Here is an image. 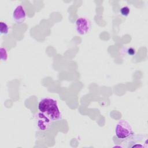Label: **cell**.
Segmentation results:
<instances>
[{
	"label": "cell",
	"instance_id": "obj_5",
	"mask_svg": "<svg viewBox=\"0 0 148 148\" xmlns=\"http://www.w3.org/2000/svg\"><path fill=\"white\" fill-rule=\"evenodd\" d=\"M9 26L8 24L2 21H0V33L1 35H7L9 33Z\"/></svg>",
	"mask_w": 148,
	"mask_h": 148
},
{
	"label": "cell",
	"instance_id": "obj_6",
	"mask_svg": "<svg viewBox=\"0 0 148 148\" xmlns=\"http://www.w3.org/2000/svg\"><path fill=\"white\" fill-rule=\"evenodd\" d=\"M120 13L121 15H122L123 16L127 17L129 15V14L130 13V9L127 6H123L120 9Z\"/></svg>",
	"mask_w": 148,
	"mask_h": 148
},
{
	"label": "cell",
	"instance_id": "obj_4",
	"mask_svg": "<svg viewBox=\"0 0 148 148\" xmlns=\"http://www.w3.org/2000/svg\"><path fill=\"white\" fill-rule=\"evenodd\" d=\"M12 17L13 20L18 23H23L26 18V12L24 8L21 5H17L12 12Z\"/></svg>",
	"mask_w": 148,
	"mask_h": 148
},
{
	"label": "cell",
	"instance_id": "obj_8",
	"mask_svg": "<svg viewBox=\"0 0 148 148\" xmlns=\"http://www.w3.org/2000/svg\"><path fill=\"white\" fill-rule=\"evenodd\" d=\"M127 54L131 56H134L136 53V51H135V49L132 48V47H129L127 49Z\"/></svg>",
	"mask_w": 148,
	"mask_h": 148
},
{
	"label": "cell",
	"instance_id": "obj_1",
	"mask_svg": "<svg viewBox=\"0 0 148 148\" xmlns=\"http://www.w3.org/2000/svg\"><path fill=\"white\" fill-rule=\"evenodd\" d=\"M39 112L45 116L51 121L61 120L62 115L56 99L46 97L41 99L38 103Z\"/></svg>",
	"mask_w": 148,
	"mask_h": 148
},
{
	"label": "cell",
	"instance_id": "obj_2",
	"mask_svg": "<svg viewBox=\"0 0 148 148\" xmlns=\"http://www.w3.org/2000/svg\"><path fill=\"white\" fill-rule=\"evenodd\" d=\"M115 135L121 140H125L131 137L133 134V130L130 124L124 120H121L117 123L114 130Z\"/></svg>",
	"mask_w": 148,
	"mask_h": 148
},
{
	"label": "cell",
	"instance_id": "obj_3",
	"mask_svg": "<svg viewBox=\"0 0 148 148\" xmlns=\"http://www.w3.org/2000/svg\"><path fill=\"white\" fill-rule=\"evenodd\" d=\"M75 28L77 34L83 35L89 32L91 28V23L86 17L78 18L75 22Z\"/></svg>",
	"mask_w": 148,
	"mask_h": 148
},
{
	"label": "cell",
	"instance_id": "obj_7",
	"mask_svg": "<svg viewBox=\"0 0 148 148\" xmlns=\"http://www.w3.org/2000/svg\"><path fill=\"white\" fill-rule=\"evenodd\" d=\"M1 60L3 61H6L8 58V53L6 49L3 47H1L0 49Z\"/></svg>",
	"mask_w": 148,
	"mask_h": 148
}]
</instances>
